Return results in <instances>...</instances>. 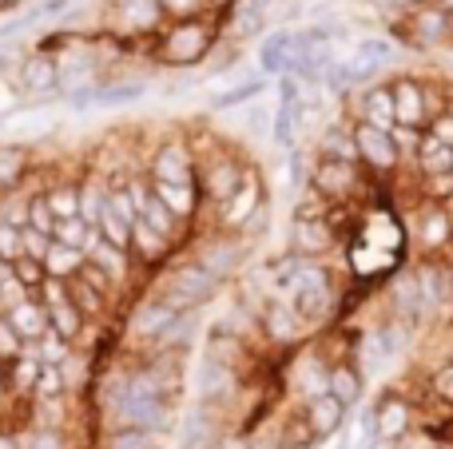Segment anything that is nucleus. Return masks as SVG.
Masks as SVG:
<instances>
[{
    "mask_svg": "<svg viewBox=\"0 0 453 449\" xmlns=\"http://www.w3.org/2000/svg\"><path fill=\"white\" fill-rule=\"evenodd\" d=\"M279 299H287L314 334L342 323V283L334 278V270H330L326 263L303 259L295 267V275L287 278V286L279 291Z\"/></svg>",
    "mask_w": 453,
    "mask_h": 449,
    "instance_id": "obj_1",
    "label": "nucleus"
},
{
    "mask_svg": "<svg viewBox=\"0 0 453 449\" xmlns=\"http://www.w3.org/2000/svg\"><path fill=\"white\" fill-rule=\"evenodd\" d=\"M219 12L207 8L203 16H191V20H172L164 24V32L151 44V56L164 68H196V64L211 60V52L219 48Z\"/></svg>",
    "mask_w": 453,
    "mask_h": 449,
    "instance_id": "obj_2",
    "label": "nucleus"
},
{
    "mask_svg": "<svg viewBox=\"0 0 453 449\" xmlns=\"http://www.w3.org/2000/svg\"><path fill=\"white\" fill-rule=\"evenodd\" d=\"M151 291H156L159 299L172 302L175 310H183V315H199L203 307H211V302L219 299L223 283L215 275H207L191 255H175L164 270H156Z\"/></svg>",
    "mask_w": 453,
    "mask_h": 449,
    "instance_id": "obj_3",
    "label": "nucleus"
},
{
    "mask_svg": "<svg viewBox=\"0 0 453 449\" xmlns=\"http://www.w3.org/2000/svg\"><path fill=\"white\" fill-rule=\"evenodd\" d=\"M196 159H199L196 164L199 199H203V207L219 211L226 199L242 187V179H247V171H250V159L242 156V151H234L231 143H223V140H215L207 151H196Z\"/></svg>",
    "mask_w": 453,
    "mask_h": 449,
    "instance_id": "obj_4",
    "label": "nucleus"
},
{
    "mask_svg": "<svg viewBox=\"0 0 453 449\" xmlns=\"http://www.w3.org/2000/svg\"><path fill=\"white\" fill-rule=\"evenodd\" d=\"M386 36L402 40L414 52H434V48L453 44V4L449 0H434L414 12H398L386 24Z\"/></svg>",
    "mask_w": 453,
    "mask_h": 449,
    "instance_id": "obj_5",
    "label": "nucleus"
},
{
    "mask_svg": "<svg viewBox=\"0 0 453 449\" xmlns=\"http://www.w3.org/2000/svg\"><path fill=\"white\" fill-rule=\"evenodd\" d=\"M250 251H255V243H247L242 235L207 227L196 243H188V251H183V255H191V259H196L207 275H215L226 286V283H234V278L242 275V267L250 263Z\"/></svg>",
    "mask_w": 453,
    "mask_h": 449,
    "instance_id": "obj_6",
    "label": "nucleus"
},
{
    "mask_svg": "<svg viewBox=\"0 0 453 449\" xmlns=\"http://www.w3.org/2000/svg\"><path fill=\"white\" fill-rule=\"evenodd\" d=\"M258 339H263L266 350H279V354H287V350H298L303 342H311L314 331L303 323V315H298V310L290 307L287 299H279V294H266L263 310H258Z\"/></svg>",
    "mask_w": 453,
    "mask_h": 449,
    "instance_id": "obj_7",
    "label": "nucleus"
},
{
    "mask_svg": "<svg viewBox=\"0 0 453 449\" xmlns=\"http://www.w3.org/2000/svg\"><path fill=\"white\" fill-rule=\"evenodd\" d=\"M354 132V148H358V167L370 175L374 183H390L394 175L406 167L402 151L394 148V135L382 132V127H370V124H350Z\"/></svg>",
    "mask_w": 453,
    "mask_h": 449,
    "instance_id": "obj_8",
    "label": "nucleus"
},
{
    "mask_svg": "<svg viewBox=\"0 0 453 449\" xmlns=\"http://www.w3.org/2000/svg\"><path fill=\"white\" fill-rule=\"evenodd\" d=\"M164 8L159 0H111L108 8V36L116 40H148L156 44V36L164 32Z\"/></svg>",
    "mask_w": 453,
    "mask_h": 449,
    "instance_id": "obj_9",
    "label": "nucleus"
},
{
    "mask_svg": "<svg viewBox=\"0 0 453 449\" xmlns=\"http://www.w3.org/2000/svg\"><path fill=\"white\" fill-rule=\"evenodd\" d=\"M370 175L362 171L358 164H334V159H314L311 175H306V187L319 191L330 207H342L362 199V187H366Z\"/></svg>",
    "mask_w": 453,
    "mask_h": 449,
    "instance_id": "obj_10",
    "label": "nucleus"
},
{
    "mask_svg": "<svg viewBox=\"0 0 453 449\" xmlns=\"http://www.w3.org/2000/svg\"><path fill=\"white\" fill-rule=\"evenodd\" d=\"M196 148H191L188 135H167V140H159L156 148H151L148 164H143V171H148L151 183H183V187H196Z\"/></svg>",
    "mask_w": 453,
    "mask_h": 449,
    "instance_id": "obj_11",
    "label": "nucleus"
},
{
    "mask_svg": "<svg viewBox=\"0 0 453 449\" xmlns=\"http://www.w3.org/2000/svg\"><path fill=\"white\" fill-rule=\"evenodd\" d=\"M410 239H414V247H418L422 259H446V255L453 251V211L446 203H430V199L418 203Z\"/></svg>",
    "mask_w": 453,
    "mask_h": 449,
    "instance_id": "obj_12",
    "label": "nucleus"
},
{
    "mask_svg": "<svg viewBox=\"0 0 453 449\" xmlns=\"http://www.w3.org/2000/svg\"><path fill=\"white\" fill-rule=\"evenodd\" d=\"M370 414H374V430H378V442H382V445H398V442H406V438L414 434V426H418L414 398H410L402 386L382 390Z\"/></svg>",
    "mask_w": 453,
    "mask_h": 449,
    "instance_id": "obj_13",
    "label": "nucleus"
},
{
    "mask_svg": "<svg viewBox=\"0 0 453 449\" xmlns=\"http://www.w3.org/2000/svg\"><path fill=\"white\" fill-rule=\"evenodd\" d=\"M16 88L28 95L32 103H48V100H60L64 84H60V60L44 52H24L16 60Z\"/></svg>",
    "mask_w": 453,
    "mask_h": 449,
    "instance_id": "obj_14",
    "label": "nucleus"
},
{
    "mask_svg": "<svg viewBox=\"0 0 453 449\" xmlns=\"http://www.w3.org/2000/svg\"><path fill=\"white\" fill-rule=\"evenodd\" d=\"M306 132V119H303V92H298V80L295 76H279V103H274V116H271V143L279 151H295L298 140Z\"/></svg>",
    "mask_w": 453,
    "mask_h": 449,
    "instance_id": "obj_15",
    "label": "nucleus"
},
{
    "mask_svg": "<svg viewBox=\"0 0 453 449\" xmlns=\"http://www.w3.org/2000/svg\"><path fill=\"white\" fill-rule=\"evenodd\" d=\"M394 88V111H398V124L402 127H430L434 108H430V80L426 76H410V72H398L390 76Z\"/></svg>",
    "mask_w": 453,
    "mask_h": 449,
    "instance_id": "obj_16",
    "label": "nucleus"
},
{
    "mask_svg": "<svg viewBox=\"0 0 453 449\" xmlns=\"http://www.w3.org/2000/svg\"><path fill=\"white\" fill-rule=\"evenodd\" d=\"M390 56H394L390 36H366V40H358V44H354V52L346 56L342 64H338V68H342V76H346V84H350V92H354V88L374 84V80L382 76V68L390 64Z\"/></svg>",
    "mask_w": 453,
    "mask_h": 449,
    "instance_id": "obj_17",
    "label": "nucleus"
},
{
    "mask_svg": "<svg viewBox=\"0 0 453 449\" xmlns=\"http://www.w3.org/2000/svg\"><path fill=\"white\" fill-rule=\"evenodd\" d=\"M263 203H266L263 175L250 167L247 179H242V187L234 191L231 199H226L219 211H211V231H231V235H239V231L247 227V219H250V215H255Z\"/></svg>",
    "mask_w": 453,
    "mask_h": 449,
    "instance_id": "obj_18",
    "label": "nucleus"
},
{
    "mask_svg": "<svg viewBox=\"0 0 453 449\" xmlns=\"http://www.w3.org/2000/svg\"><path fill=\"white\" fill-rule=\"evenodd\" d=\"M338 243H342V239L334 235V227H330L326 219H290L287 251L298 255V259L319 263V259H326Z\"/></svg>",
    "mask_w": 453,
    "mask_h": 449,
    "instance_id": "obj_19",
    "label": "nucleus"
},
{
    "mask_svg": "<svg viewBox=\"0 0 453 449\" xmlns=\"http://www.w3.org/2000/svg\"><path fill=\"white\" fill-rule=\"evenodd\" d=\"M295 52H298V36L290 28H274L271 36L258 40V72L266 76H287L290 64H295Z\"/></svg>",
    "mask_w": 453,
    "mask_h": 449,
    "instance_id": "obj_20",
    "label": "nucleus"
},
{
    "mask_svg": "<svg viewBox=\"0 0 453 449\" xmlns=\"http://www.w3.org/2000/svg\"><path fill=\"white\" fill-rule=\"evenodd\" d=\"M32 175H36L32 148H24V143H0V195H16Z\"/></svg>",
    "mask_w": 453,
    "mask_h": 449,
    "instance_id": "obj_21",
    "label": "nucleus"
},
{
    "mask_svg": "<svg viewBox=\"0 0 453 449\" xmlns=\"http://www.w3.org/2000/svg\"><path fill=\"white\" fill-rule=\"evenodd\" d=\"M314 159H334V164H358V148H354V132L346 119H330L322 132L314 135Z\"/></svg>",
    "mask_w": 453,
    "mask_h": 449,
    "instance_id": "obj_22",
    "label": "nucleus"
},
{
    "mask_svg": "<svg viewBox=\"0 0 453 449\" xmlns=\"http://www.w3.org/2000/svg\"><path fill=\"white\" fill-rule=\"evenodd\" d=\"M151 191H156L159 203L175 215V223H180V227H191V223L199 219V211H203L199 187H183V183H151Z\"/></svg>",
    "mask_w": 453,
    "mask_h": 449,
    "instance_id": "obj_23",
    "label": "nucleus"
},
{
    "mask_svg": "<svg viewBox=\"0 0 453 449\" xmlns=\"http://www.w3.org/2000/svg\"><path fill=\"white\" fill-rule=\"evenodd\" d=\"M40 358L36 350H24L20 358H12V362H4V390L12 402H32V390H36V378H40Z\"/></svg>",
    "mask_w": 453,
    "mask_h": 449,
    "instance_id": "obj_24",
    "label": "nucleus"
},
{
    "mask_svg": "<svg viewBox=\"0 0 453 449\" xmlns=\"http://www.w3.org/2000/svg\"><path fill=\"white\" fill-rule=\"evenodd\" d=\"M346 406L338 402L334 394H322V398H311V402L303 406V418L311 422V430H314V438L319 442H326V438H334L338 430H342V422H346Z\"/></svg>",
    "mask_w": 453,
    "mask_h": 449,
    "instance_id": "obj_25",
    "label": "nucleus"
},
{
    "mask_svg": "<svg viewBox=\"0 0 453 449\" xmlns=\"http://www.w3.org/2000/svg\"><path fill=\"white\" fill-rule=\"evenodd\" d=\"M4 318H8V326L28 342V346L48 334V310H44V302H40L36 294H28L24 302H16L12 310H4Z\"/></svg>",
    "mask_w": 453,
    "mask_h": 449,
    "instance_id": "obj_26",
    "label": "nucleus"
},
{
    "mask_svg": "<svg viewBox=\"0 0 453 449\" xmlns=\"http://www.w3.org/2000/svg\"><path fill=\"white\" fill-rule=\"evenodd\" d=\"M40 195H44L48 211L56 215V223L76 219L80 215V175H60V179H52L48 187H40Z\"/></svg>",
    "mask_w": 453,
    "mask_h": 449,
    "instance_id": "obj_27",
    "label": "nucleus"
},
{
    "mask_svg": "<svg viewBox=\"0 0 453 449\" xmlns=\"http://www.w3.org/2000/svg\"><path fill=\"white\" fill-rule=\"evenodd\" d=\"M362 390H366V374H362L354 362L330 366V394H334L346 410H354V406L362 402Z\"/></svg>",
    "mask_w": 453,
    "mask_h": 449,
    "instance_id": "obj_28",
    "label": "nucleus"
},
{
    "mask_svg": "<svg viewBox=\"0 0 453 449\" xmlns=\"http://www.w3.org/2000/svg\"><path fill=\"white\" fill-rule=\"evenodd\" d=\"M148 95V80H100L96 88V103L100 108H124Z\"/></svg>",
    "mask_w": 453,
    "mask_h": 449,
    "instance_id": "obj_29",
    "label": "nucleus"
},
{
    "mask_svg": "<svg viewBox=\"0 0 453 449\" xmlns=\"http://www.w3.org/2000/svg\"><path fill=\"white\" fill-rule=\"evenodd\" d=\"M44 310H48V331H52V334H60V339H64V342H72V346H76V342L84 339L88 323H84V315H80V310L72 307V299L56 302V307H44Z\"/></svg>",
    "mask_w": 453,
    "mask_h": 449,
    "instance_id": "obj_30",
    "label": "nucleus"
},
{
    "mask_svg": "<svg viewBox=\"0 0 453 449\" xmlns=\"http://www.w3.org/2000/svg\"><path fill=\"white\" fill-rule=\"evenodd\" d=\"M84 263H88L84 251H76V247H64V243H56V239H52V247H48V255H44L48 278H60V283H72V278L80 275V267H84Z\"/></svg>",
    "mask_w": 453,
    "mask_h": 449,
    "instance_id": "obj_31",
    "label": "nucleus"
},
{
    "mask_svg": "<svg viewBox=\"0 0 453 449\" xmlns=\"http://www.w3.org/2000/svg\"><path fill=\"white\" fill-rule=\"evenodd\" d=\"M92 449H164V434H151V430H108V434H96Z\"/></svg>",
    "mask_w": 453,
    "mask_h": 449,
    "instance_id": "obj_32",
    "label": "nucleus"
},
{
    "mask_svg": "<svg viewBox=\"0 0 453 449\" xmlns=\"http://www.w3.org/2000/svg\"><path fill=\"white\" fill-rule=\"evenodd\" d=\"M314 445H319V438H314L311 422L303 418V406H298L279 422V449H314Z\"/></svg>",
    "mask_w": 453,
    "mask_h": 449,
    "instance_id": "obj_33",
    "label": "nucleus"
},
{
    "mask_svg": "<svg viewBox=\"0 0 453 449\" xmlns=\"http://www.w3.org/2000/svg\"><path fill=\"white\" fill-rule=\"evenodd\" d=\"M426 394H430V402H438L441 410L453 414V362L449 358L426 374Z\"/></svg>",
    "mask_w": 453,
    "mask_h": 449,
    "instance_id": "obj_34",
    "label": "nucleus"
},
{
    "mask_svg": "<svg viewBox=\"0 0 453 449\" xmlns=\"http://www.w3.org/2000/svg\"><path fill=\"white\" fill-rule=\"evenodd\" d=\"M60 398H68V386H64L60 366H40V378H36V390H32V402H60Z\"/></svg>",
    "mask_w": 453,
    "mask_h": 449,
    "instance_id": "obj_35",
    "label": "nucleus"
},
{
    "mask_svg": "<svg viewBox=\"0 0 453 449\" xmlns=\"http://www.w3.org/2000/svg\"><path fill=\"white\" fill-rule=\"evenodd\" d=\"M263 88H266V80L263 76H250V80H242L239 88H231V92H223V95H215V108H239V103H250V100H258L263 95Z\"/></svg>",
    "mask_w": 453,
    "mask_h": 449,
    "instance_id": "obj_36",
    "label": "nucleus"
},
{
    "mask_svg": "<svg viewBox=\"0 0 453 449\" xmlns=\"http://www.w3.org/2000/svg\"><path fill=\"white\" fill-rule=\"evenodd\" d=\"M12 267V278L24 286L28 294H40V286H44V278H48V270H44V263H36V259H16V263H8Z\"/></svg>",
    "mask_w": 453,
    "mask_h": 449,
    "instance_id": "obj_37",
    "label": "nucleus"
},
{
    "mask_svg": "<svg viewBox=\"0 0 453 449\" xmlns=\"http://www.w3.org/2000/svg\"><path fill=\"white\" fill-rule=\"evenodd\" d=\"M92 231L96 227H88V223L76 215V219H60V223H56L52 239H56V243H64V247H76V251H84L88 239H92Z\"/></svg>",
    "mask_w": 453,
    "mask_h": 449,
    "instance_id": "obj_38",
    "label": "nucleus"
},
{
    "mask_svg": "<svg viewBox=\"0 0 453 449\" xmlns=\"http://www.w3.org/2000/svg\"><path fill=\"white\" fill-rule=\"evenodd\" d=\"M32 350H36V358H40V362H44V366H60L64 358H68L76 346H72V342H64L60 334H52V331H48L40 342H32Z\"/></svg>",
    "mask_w": 453,
    "mask_h": 449,
    "instance_id": "obj_39",
    "label": "nucleus"
},
{
    "mask_svg": "<svg viewBox=\"0 0 453 449\" xmlns=\"http://www.w3.org/2000/svg\"><path fill=\"white\" fill-rule=\"evenodd\" d=\"M48 247H52V235H44V231H36V227H20V255L24 259L44 263Z\"/></svg>",
    "mask_w": 453,
    "mask_h": 449,
    "instance_id": "obj_40",
    "label": "nucleus"
},
{
    "mask_svg": "<svg viewBox=\"0 0 453 449\" xmlns=\"http://www.w3.org/2000/svg\"><path fill=\"white\" fill-rule=\"evenodd\" d=\"M28 227L44 231V235H52V231H56V215L48 211V203H44V195H40V191H32V195H28Z\"/></svg>",
    "mask_w": 453,
    "mask_h": 449,
    "instance_id": "obj_41",
    "label": "nucleus"
},
{
    "mask_svg": "<svg viewBox=\"0 0 453 449\" xmlns=\"http://www.w3.org/2000/svg\"><path fill=\"white\" fill-rule=\"evenodd\" d=\"M24 350H28V342H24L20 334L8 326V318L0 315V362H12V358H20Z\"/></svg>",
    "mask_w": 453,
    "mask_h": 449,
    "instance_id": "obj_42",
    "label": "nucleus"
},
{
    "mask_svg": "<svg viewBox=\"0 0 453 449\" xmlns=\"http://www.w3.org/2000/svg\"><path fill=\"white\" fill-rule=\"evenodd\" d=\"M159 8H164L167 24H172V20H191V16H203L207 12L203 0H159Z\"/></svg>",
    "mask_w": 453,
    "mask_h": 449,
    "instance_id": "obj_43",
    "label": "nucleus"
},
{
    "mask_svg": "<svg viewBox=\"0 0 453 449\" xmlns=\"http://www.w3.org/2000/svg\"><path fill=\"white\" fill-rule=\"evenodd\" d=\"M422 132H426V127H422ZM422 132H418V127H402V124H394V127H390L394 148L402 151V159H406V164H414V156H418V140H422Z\"/></svg>",
    "mask_w": 453,
    "mask_h": 449,
    "instance_id": "obj_44",
    "label": "nucleus"
},
{
    "mask_svg": "<svg viewBox=\"0 0 453 449\" xmlns=\"http://www.w3.org/2000/svg\"><path fill=\"white\" fill-rule=\"evenodd\" d=\"M20 259V227L0 219V263H16Z\"/></svg>",
    "mask_w": 453,
    "mask_h": 449,
    "instance_id": "obj_45",
    "label": "nucleus"
},
{
    "mask_svg": "<svg viewBox=\"0 0 453 449\" xmlns=\"http://www.w3.org/2000/svg\"><path fill=\"white\" fill-rule=\"evenodd\" d=\"M426 132H430L434 140H441V143H446V148H453V116H449V108L441 111V116L434 119V124L426 127Z\"/></svg>",
    "mask_w": 453,
    "mask_h": 449,
    "instance_id": "obj_46",
    "label": "nucleus"
},
{
    "mask_svg": "<svg viewBox=\"0 0 453 449\" xmlns=\"http://www.w3.org/2000/svg\"><path fill=\"white\" fill-rule=\"evenodd\" d=\"M0 449H20V434L16 430H0Z\"/></svg>",
    "mask_w": 453,
    "mask_h": 449,
    "instance_id": "obj_47",
    "label": "nucleus"
},
{
    "mask_svg": "<svg viewBox=\"0 0 453 449\" xmlns=\"http://www.w3.org/2000/svg\"><path fill=\"white\" fill-rule=\"evenodd\" d=\"M398 12H414V8H422V4H434V0H390Z\"/></svg>",
    "mask_w": 453,
    "mask_h": 449,
    "instance_id": "obj_48",
    "label": "nucleus"
},
{
    "mask_svg": "<svg viewBox=\"0 0 453 449\" xmlns=\"http://www.w3.org/2000/svg\"><path fill=\"white\" fill-rule=\"evenodd\" d=\"M12 402V398H8V390H4V378H0V414H4V406Z\"/></svg>",
    "mask_w": 453,
    "mask_h": 449,
    "instance_id": "obj_49",
    "label": "nucleus"
},
{
    "mask_svg": "<svg viewBox=\"0 0 453 449\" xmlns=\"http://www.w3.org/2000/svg\"><path fill=\"white\" fill-rule=\"evenodd\" d=\"M28 0H4V12H12V8H24Z\"/></svg>",
    "mask_w": 453,
    "mask_h": 449,
    "instance_id": "obj_50",
    "label": "nucleus"
},
{
    "mask_svg": "<svg viewBox=\"0 0 453 449\" xmlns=\"http://www.w3.org/2000/svg\"><path fill=\"white\" fill-rule=\"evenodd\" d=\"M207 8H223V4H231V0H203Z\"/></svg>",
    "mask_w": 453,
    "mask_h": 449,
    "instance_id": "obj_51",
    "label": "nucleus"
},
{
    "mask_svg": "<svg viewBox=\"0 0 453 449\" xmlns=\"http://www.w3.org/2000/svg\"><path fill=\"white\" fill-rule=\"evenodd\" d=\"M449 362H453V342H449Z\"/></svg>",
    "mask_w": 453,
    "mask_h": 449,
    "instance_id": "obj_52",
    "label": "nucleus"
},
{
    "mask_svg": "<svg viewBox=\"0 0 453 449\" xmlns=\"http://www.w3.org/2000/svg\"><path fill=\"white\" fill-rule=\"evenodd\" d=\"M0 378H4V362H0Z\"/></svg>",
    "mask_w": 453,
    "mask_h": 449,
    "instance_id": "obj_53",
    "label": "nucleus"
},
{
    "mask_svg": "<svg viewBox=\"0 0 453 449\" xmlns=\"http://www.w3.org/2000/svg\"><path fill=\"white\" fill-rule=\"evenodd\" d=\"M446 207H449V211H453V199H449V203H446Z\"/></svg>",
    "mask_w": 453,
    "mask_h": 449,
    "instance_id": "obj_54",
    "label": "nucleus"
},
{
    "mask_svg": "<svg viewBox=\"0 0 453 449\" xmlns=\"http://www.w3.org/2000/svg\"><path fill=\"white\" fill-rule=\"evenodd\" d=\"M0 12H4V0H0Z\"/></svg>",
    "mask_w": 453,
    "mask_h": 449,
    "instance_id": "obj_55",
    "label": "nucleus"
}]
</instances>
